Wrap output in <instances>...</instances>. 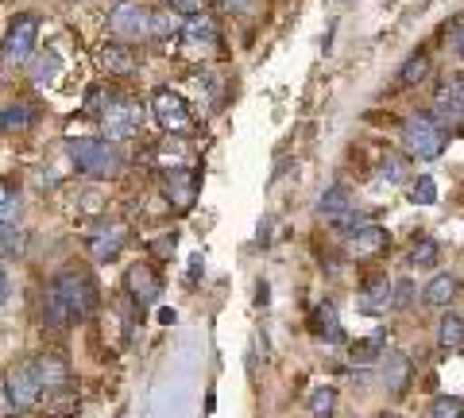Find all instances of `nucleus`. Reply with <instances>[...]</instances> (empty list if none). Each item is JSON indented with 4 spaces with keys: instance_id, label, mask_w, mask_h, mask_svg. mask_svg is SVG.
<instances>
[{
    "instance_id": "1",
    "label": "nucleus",
    "mask_w": 464,
    "mask_h": 418,
    "mask_svg": "<svg viewBox=\"0 0 464 418\" xmlns=\"http://www.w3.org/2000/svg\"><path fill=\"white\" fill-rule=\"evenodd\" d=\"M51 287L58 295H63V302H66V310H70V318L74 322H85V318H93L97 314V283H93V276L85 267H63L58 276L51 279Z\"/></svg>"
},
{
    "instance_id": "2",
    "label": "nucleus",
    "mask_w": 464,
    "mask_h": 418,
    "mask_svg": "<svg viewBox=\"0 0 464 418\" xmlns=\"http://www.w3.org/2000/svg\"><path fill=\"white\" fill-rule=\"evenodd\" d=\"M445 143H449V136H445L441 121L426 117V112H411V117L402 121V148L418 155V160H438L445 151Z\"/></svg>"
},
{
    "instance_id": "3",
    "label": "nucleus",
    "mask_w": 464,
    "mask_h": 418,
    "mask_svg": "<svg viewBox=\"0 0 464 418\" xmlns=\"http://www.w3.org/2000/svg\"><path fill=\"white\" fill-rule=\"evenodd\" d=\"M35 43H39V16H32V12H24V16H16V20L8 24L5 39H0V59H5L8 66H24V63H32Z\"/></svg>"
},
{
    "instance_id": "4",
    "label": "nucleus",
    "mask_w": 464,
    "mask_h": 418,
    "mask_svg": "<svg viewBox=\"0 0 464 418\" xmlns=\"http://www.w3.org/2000/svg\"><path fill=\"white\" fill-rule=\"evenodd\" d=\"M70 160L82 175L90 179H105V175H116V167H121V155L109 140H74L70 143Z\"/></svg>"
},
{
    "instance_id": "5",
    "label": "nucleus",
    "mask_w": 464,
    "mask_h": 418,
    "mask_svg": "<svg viewBox=\"0 0 464 418\" xmlns=\"http://www.w3.org/2000/svg\"><path fill=\"white\" fill-rule=\"evenodd\" d=\"M101 128H105V140H132L140 136V124H143V109L136 105L132 97H109L105 109H101Z\"/></svg>"
},
{
    "instance_id": "6",
    "label": "nucleus",
    "mask_w": 464,
    "mask_h": 418,
    "mask_svg": "<svg viewBox=\"0 0 464 418\" xmlns=\"http://www.w3.org/2000/svg\"><path fill=\"white\" fill-rule=\"evenodd\" d=\"M109 32L116 35V43L151 39V8H143L140 0H121L109 12Z\"/></svg>"
},
{
    "instance_id": "7",
    "label": "nucleus",
    "mask_w": 464,
    "mask_h": 418,
    "mask_svg": "<svg viewBox=\"0 0 464 418\" xmlns=\"http://www.w3.org/2000/svg\"><path fill=\"white\" fill-rule=\"evenodd\" d=\"M179 43H182V54H186V59H213V54H221V35H217V24H213L209 16H190V20H182Z\"/></svg>"
},
{
    "instance_id": "8",
    "label": "nucleus",
    "mask_w": 464,
    "mask_h": 418,
    "mask_svg": "<svg viewBox=\"0 0 464 418\" xmlns=\"http://www.w3.org/2000/svg\"><path fill=\"white\" fill-rule=\"evenodd\" d=\"M151 117L167 128V132H186L194 124V109L179 90H155L151 93Z\"/></svg>"
},
{
    "instance_id": "9",
    "label": "nucleus",
    "mask_w": 464,
    "mask_h": 418,
    "mask_svg": "<svg viewBox=\"0 0 464 418\" xmlns=\"http://www.w3.org/2000/svg\"><path fill=\"white\" fill-rule=\"evenodd\" d=\"M198 190H201V179L194 167H167L163 170V198L170 201V209L190 213L198 201Z\"/></svg>"
},
{
    "instance_id": "10",
    "label": "nucleus",
    "mask_w": 464,
    "mask_h": 418,
    "mask_svg": "<svg viewBox=\"0 0 464 418\" xmlns=\"http://www.w3.org/2000/svg\"><path fill=\"white\" fill-rule=\"evenodd\" d=\"M8 384V399H12V411H35L39 399H43V387L35 376V365H16L5 376Z\"/></svg>"
},
{
    "instance_id": "11",
    "label": "nucleus",
    "mask_w": 464,
    "mask_h": 418,
    "mask_svg": "<svg viewBox=\"0 0 464 418\" xmlns=\"http://www.w3.org/2000/svg\"><path fill=\"white\" fill-rule=\"evenodd\" d=\"M124 287L128 295H132L136 306H151V302L163 295V279H159V271L151 264H132L124 271Z\"/></svg>"
},
{
    "instance_id": "12",
    "label": "nucleus",
    "mask_w": 464,
    "mask_h": 418,
    "mask_svg": "<svg viewBox=\"0 0 464 418\" xmlns=\"http://www.w3.org/2000/svg\"><path fill=\"white\" fill-rule=\"evenodd\" d=\"M353 190H348V186H329V190L322 194V201H317V209H322V218L325 221H333V225H341V228H348L353 225L356 218H353Z\"/></svg>"
},
{
    "instance_id": "13",
    "label": "nucleus",
    "mask_w": 464,
    "mask_h": 418,
    "mask_svg": "<svg viewBox=\"0 0 464 418\" xmlns=\"http://www.w3.org/2000/svg\"><path fill=\"white\" fill-rule=\"evenodd\" d=\"M387 244H391L387 228H380V225H356V233L348 237V256H353V259H372V256H380Z\"/></svg>"
},
{
    "instance_id": "14",
    "label": "nucleus",
    "mask_w": 464,
    "mask_h": 418,
    "mask_svg": "<svg viewBox=\"0 0 464 418\" xmlns=\"http://www.w3.org/2000/svg\"><path fill=\"white\" fill-rule=\"evenodd\" d=\"M35 376H39V387L43 392H63V387L70 384V365H66V356L63 353H43L35 360Z\"/></svg>"
},
{
    "instance_id": "15",
    "label": "nucleus",
    "mask_w": 464,
    "mask_h": 418,
    "mask_svg": "<svg viewBox=\"0 0 464 418\" xmlns=\"http://www.w3.org/2000/svg\"><path fill=\"white\" fill-rule=\"evenodd\" d=\"M97 63L105 66L112 78H132L136 66H140V59L132 54V47H128V43H105V47H101V54H97Z\"/></svg>"
},
{
    "instance_id": "16",
    "label": "nucleus",
    "mask_w": 464,
    "mask_h": 418,
    "mask_svg": "<svg viewBox=\"0 0 464 418\" xmlns=\"http://www.w3.org/2000/svg\"><path fill=\"white\" fill-rule=\"evenodd\" d=\"M124 248V228L121 225H109V228H97V233L90 237V252L93 259H101V264H109V259H116Z\"/></svg>"
},
{
    "instance_id": "17",
    "label": "nucleus",
    "mask_w": 464,
    "mask_h": 418,
    "mask_svg": "<svg viewBox=\"0 0 464 418\" xmlns=\"http://www.w3.org/2000/svg\"><path fill=\"white\" fill-rule=\"evenodd\" d=\"M310 329H314V337H322V341H341L337 306H333V302H317L314 314H310Z\"/></svg>"
},
{
    "instance_id": "18",
    "label": "nucleus",
    "mask_w": 464,
    "mask_h": 418,
    "mask_svg": "<svg viewBox=\"0 0 464 418\" xmlns=\"http://www.w3.org/2000/svg\"><path fill=\"white\" fill-rule=\"evenodd\" d=\"M391 306V279L387 276H375L364 283V291H360V310L364 314H383Z\"/></svg>"
},
{
    "instance_id": "19",
    "label": "nucleus",
    "mask_w": 464,
    "mask_h": 418,
    "mask_svg": "<svg viewBox=\"0 0 464 418\" xmlns=\"http://www.w3.org/2000/svg\"><path fill=\"white\" fill-rule=\"evenodd\" d=\"M383 365V384H387V392H406V380H411V360H406L402 353H391L380 360Z\"/></svg>"
},
{
    "instance_id": "20",
    "label": "nucleus",
    "mask_w": 464,
    "mask_h": 418,
    "mask_svg": "<svg viewBox=\"0 0 464 418\" xmlns=\"http://www.w3.org/2000/svg\"><path fill=\"white\" fill-rule=\"evenodd\" d=\"M43 322H47L51 329H66L70 322V310H66V302H63V295L54 291V287L47 283V295H43Z\"/></svg>"
},
{
    "instance_id": "21",
    "label": "nucleus",
    "mask_w": 464,
    "mask_h": 418,
    "mask_svg": "<svg viewBox=\"0 0 464 418\" xmlns=\"http://www.w3.org/2000/svg\"><path fill=\"white\" fill-rule=\"evenodd\" d=\"M453 295H457V279H453V276H433L422 298H426V306H433V310H445L449 302H453Z\"/></svg>"
},
{
    "instance_id": "22",
    "label": "nucleus",
    "mask_w": 464,
    "mask_h": 418,
    "mask_svg": "<svg viewBox=\"0 0 464 418\" xmlns=\"http://www.w3.org/2000/svg\"><path fill=\"white\" fill-rule=\"evenodd\" d=\"M58 74H63V59H58L54 51L39 54V59L32 63V82H35V85H43V90H47V85H54V82H58Z\"/></svg>"
},
{
    "instance_id": "23",
    "label": "nucleus",
    "mask_w": 464,
    "mask_h": 418,
    "mask_svg": "<svg viewBox=\"0 0 464 418\" xmlns=\"http://www.w3.org/2000/svg\"><path fill=\"white\" fill-rule=\"evenodd\" d=\"M438 112L441 117H464V78L449 82L438 93Z\"/></svg>"
},
{
    "instance_id": "24",
    "label": "nucleus",
    "mask_w": 464,
    "mask_h": 418,
    "mask_svg": "<svg viewBox=\"0 0 464 418\" xmlns=\"http://www.w3.org/2000/svg\"><path fill=\"white\" fill-rule=\"evenodd\" d=\"M35 112L24 105V101H16V105L0 109V132H24V128H32Z\"/></svg>"
},
{
    "instance_id": "25",
    "label": "nucleus",
    "mask_w": 464,
    "mask_h": 418,
    "mask_svg": "<svg viewBox=\"0 0 464 418\" xmlns=\"http://www.w3.org/2000/svg\"><path fill=\"white\" fill-rule=\"evenodd\" d=\"M438 341L445 349H464V318L460 314H445L441 326H438Z\"/></svg>"
},
{
    "instance_id": "26",
    "label": "nucleus",
    "mask_w": 464,
    "mask_h": 418,
    "mask_svg": "<svg viewBox=\"0 0 464 418\" xmlns=\"http://www.w3.org/2000/svg\"><path fill=\"white\" fill-rule=\"evenodd\" d=\"M426 74H430V54H426V51H418V54H411V59L402 63V70H399V85H418V82H426Z\"/></svg>"
},
{
    "instance_id": "27",
    "label": "nucleus",
    "mask_w": 464,
    "mask_h": 418,
    "mask_svg": "<svg viewBox=\"0 0 464 418\" xmlns=\"http://www.w3.org/2000/svg\"><path fill=\"white\" fill-rule=\"evenodd\" d=\"M27 252V237L16 225H0V259H16Z\"/></svg>"
},
{
    "instance_id": "28",
    "label": "nucleus",
    "mask_w": 464,
    "mask_h": 418,
    "mask_svg": "<svg viewBox=\"0 0 464 418\" xmlns=\"http://www.w3.org/2000/svg\"><path fill=\"white\" fill-rule=\"evenodd\" d=\"M306 407H310L317 418H333V411H337V392H333V387H325V384H317L314 392H310V399H306Z\"/></svg>"
},
{
    "instance_id": "29",
    "label": "nucleus",
    "mask_w": 464,
    "mask_h": 418,
    "mask_svg": "<svg viewBox=\"0 0 464 418\" xmlns=\"http://www.w3.org/2000/svg\"><path fill=\"white\" fill-rule=\"evenodd\" d=\"M182 32V20L174 12H151V39H174Z\"/></svg>"
},
{
    "instance_id": "30",
    "label": "nucleus",
    "mask_w": 464,
    "mask_h": 418,
    "mask_svg": "<svg viewBox=\"0 0 464 418\" xmlns=\"http://www.w3.org/2000/svg\"><path fill=\"white\" fill-rule=\"evenodd\" d=\"M16 213H20V194L8 182H0V225H16Z\"/></svg>"
},
{
    "instance_id": "31",
    "label": "nucleus",
    "mask_w": 464,
    "mask_h": 418,
    "mask_svg": "<svg viewBox=\"0 0 464 418\" xmlns=\"http://www.w3.org/2000/svg\"><path fill=\"white\" fill-rule=\"evenodd\" d=\"M411 264L414 267H433V264H438V240H430V237L418 240L411 248Z\"/></svg>"
},
{
    "instance_id": "32",
    "label": "nucleus",
    "mask_w": 464,
    "mask_h": 418,
    "mask_svg": "<svg viewBox=\"0 0 464 418\" xmlns=\"http://www.w3.org/2000/svg\"><path fill=\"white\" fill-rule=\"evenodd\" d=\"M411 201H418V206H433V201H438V182L426 179V175H418L411 182Z\"/></svg>"
},
{
    "instance_id": "33",
    "label": "nucleus",
    "mask_w": 464,
    "mask_h": 418,
    "mask_svg": "<svg viewBox=\"0 0 464 418\" xmlns=\"http://www.w3.org/2000/svg\"><path fill=\"white\" fill-rule=\"evenodd\" d=\"M430 418H464V403L453 399V395H441V399L430 407Z\"/></svg>"
},
{
    "instance_id": "34",
    "label": "nucleus",
    "mask_w": 464,
    "mask_h": 418,
    "mask_svg": "<svg viewBox=\"0 0 464 418\" xmlns=\"http://www.w3.org/2000/svg\"><path fill=\"white\" fill-rule=\"evenodd\" d=\"M380 353H383V337H372V341H360V345H353V360H380Z\"/></svg>"
},
{
    "instance_id": "35",
    "label": "nucleus",
    "mask_w": 464,
    "mask_h": 418,
    "mask_svg": "<svg viewBox=\"0 0 464 418\" xmlns=\"http://www.w3.org/2000/svg\"><path fill=\"white\" fill-rule=\"evenodd\" d=\"M170 12H182V16H201V8L209 5V0H167Z\"/></svg>"
},
{
    "instance_id": "36",
    "label": "nucleus",
    "mask_w": 464,
    "mask_h": 418,
    "mask_svg": "<svg viewBox=\"0 0 464 418\" xmlns=\"http://www.w3.org/2000/svg\"><path fill=\"white\" fill-rule=\"evenodd\" d=\"M383 175H395L391 182H402V179H406V167H402V160H399V155H391V160L383 163Z\"/></svg>"
},
{
    "instance_id": "37",
    "label": "nucleus",
    "mask_w": 464,
    "mask_h": 418,
    "mask_svg": "<svg viewBox=\"0 0 464 418\" xmlns=\"http://www.w3.org/2000/svg\"><path fill=\"white\" fill-rule=\"evenodd\" d=\"M151 252H155V256H170V252H174V233H170V237H159V240L151 244Z\"/></svg>"
},
{
    "instance_id": "38",
    "label": "nucleus",
    "mask_w": 464,
    "mask_h": 418,
    "mask_svg": "<svg viewBox=\"0 0 464 418\" xmlns=\"http://www.w3.org/2000/svg\"><path fill=\"white\" fill-rule=\"evenodd\" d=\"M12 411V399H8V384H5V376H0V418H5Z\"/></svg>"
},
{
    "instance_id": "39",
    "label": "nucleus",
    "mask_w": 464,
    "mask_h": 418,
    "mask_svg": "<svg viewBox=\"0 0 464 418\" xmlns=\"http://www.w3.org/2000/svg\"><path fill=\"white\" fill-rule=\"evenodd\" d=\"M8 295H12V279H8L5 264H0V302H8Z\"/></svg>"
},
{
    "instance_id": "40",
    "label": "nucleus",
    "mask_w": 464,
    "mask_h": 418,
    "mask_svg": "<svg viewBox=\"0 0 464 418\" xmlns=\"http://www.w3.org/2000/svg\"><path fill=\"white\" fill-rule=\"evenodd\" d=\"M256 5V0H225V8H232V12H248Z\"/></svg>"
},
{
    "instance_id": "41",
    "label": "nucleus",
    "mask_w": 464,
    "mask_h": 418,
    "mask_svg": "<svg viewBox=\"0 0 464 418\" xmlns=\"http://www.w3.org/2000/svg\"><path fill=\"white\" fill-rule=\"evenodd\" d=\"M457 51L464 54V27H460V35H457Z\"/></svg>"
},
{
    "instance_id": "42",
    "label": "nucleus",
    "mask_w": 464,
    "mask_h": 418,
    "mask_svg": "<svg viewBox=\"0 0 464 418\" xmlns=\"http://www.w3.org/2000/svg\"><path fill=\"white\" fill-rule=\"evenodd\" d=\"M380 418H399V414H380Z\"/></svg>"
},
{
    "instance_id": "43",
    "label": "nucleus",
    "mask_w": 464,
    "mask_h": 418,
    "mask_svg": "<svg viewBox=\"0 0 464 418\" xmlns=\"http://www.w3.org/2000/svg\"><path fill=\"white\" fill-rule=\"evenodd\" d=\"M341 5H353V0H341Z\"/></svg>"
}]
</instances>
